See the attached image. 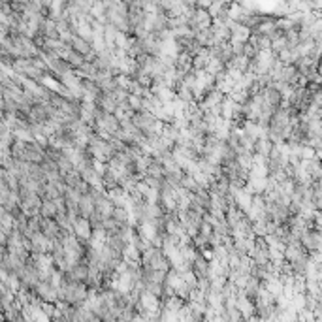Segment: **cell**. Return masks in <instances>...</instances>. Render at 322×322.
<instances>
[{
    "mask_svg": "<svg viewBox=\"0 0 322 322\" xmlns=\"http://www.w3.org/2000/svg\"><path fill=\"white\" fill-rule=\"evenodd\" d=\"M74 236L79 239V237H83V239H89L91 237V224H89V220L87 219H81V217H77L74 220Z\"/></svg>",
    "mask_w": 322,
    "mask_h": 322,
    "instance_id": "6da1fadb",
    "label": "cell"
},
{
    "mask_svg": "<svg viewBox=\"0 0 322 322\" xmlns=\"http://www.w3.org/2000/svg\"><path fill=\"white\" fill-rule=\"evenodd\" d=\"M40 211H42L43 219H55L57 217V207H55V203L53 200H43L42 205H40Z\"/></svg>",
    "mask_w": 322,
    "mask_h": 322,
    "instance_id": "7a4b0ae2",
    "label": "cell"
}]
</instances>
